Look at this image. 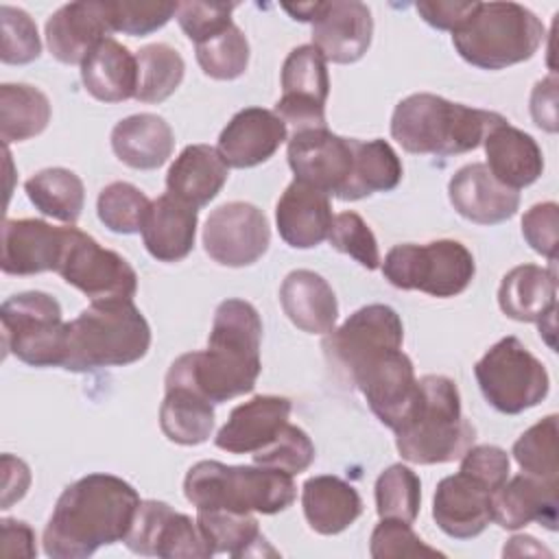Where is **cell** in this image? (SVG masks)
I'll list each match as a JSON object with an SVG mask.
<instances>
[{"label":"cell","mask_w":559,"mask_h":559,"mask_svg":"<svg viewBox=\"0 0 559 559\" xmlns=\"http://www.w3.org/2000/svg\"><path fill=\"white\" fill-rule=\"evenodd\" d=\"M373 35V17L367 4L356 0L319 2L312 20V46L332 63L358 61Z\"/></svg>","instance_id":"d6986e66"},{"label":"cell","mask_w":559,"mask_h":559,"mask_svg":"<svg viewBox=\"0 0 559 559\" xmlns=\"http://www.w3.org/2000/svg\"><path fill=\"white\" fill-rule=\"evenodd\" d=\"M0 535H2V555L4 557H35V533L33 528L22 520H9L4 518L0 522Z\"/></svg>","instance_id":"9f6ffc18"},{"label":"cell","mask_w":559,"mask_h":559,"mask_svg":"<svg viewBox=\"0 0 559 559\" xmlns=\"http://www.w3.org/2000/svg\"><path fill=\"white\" fill-rule=\"evenodd\" d=\"M328 94L330 76L323 55L312 44L293 48L282 66V96L273 111L295 131L325 129Z\"/></svg>","instance_id":"4fadbf2b"},{"label":"cell","mask_w":559,"mask_h":559,"mask_svg":"<svg viewBox=\"0 0 559 559\" xmlns=\"http://www.w3.org/2000/svg\"><path fill=\"white\" fill-rule=\"evenodd\" d=\"M288 415V397L255 395L229 413V419L216 435V445L229 454H255L284 430Z\"/></svg>","instance_id":"cb8c5ba5"},{"label":"cell","mask_w":559,"mask_h":559,"mask_svg":"<svg viewBox=\"0 0 559 559\" xmlns=\"http://www.w3.org/2000/svg\"><path fill=\"white\" fill-rule=\"evenodd\" d=\"M234 9V2H179L177 22L194 44H201L231 24Z\"/></svg>","instance_id":"f907efd6"},{"label":"cell","mask_w":559,"mask_h":559,"mask_svg":"<svg viewBox=\"0 0 559 559\" xmlns=\"http://www.w3.org/2000/svg\"><path fill=\"white\" fill-rule=\"evenodd\" d=\"M138 491L114 474H87L68 485L44 528V552L52 559L92 557L100 546L124 542L138 507Z\"/></svg>","instance_id":"7a4b0ae2"},{"label":"cell","mask_w":559,"mask_h":559,"mask_svg":"<svg viewBox=\"0 0 559 559\" xmlns=\"http://www.w3.org/2000/svg\"><path fill=\"white\" fill-rule=\"evenodd\" d=\"M404 341V325L400 314L384 304H369L358 308L345 323L323 341L328 358L345 376L369 356L384 349H400Z\"/></svg>","instance_id":"e0dca14e"},{"label":"cell","mask_w":559,"mask_h":559,"mask_svg":"<svg viewBox=\"0 0 559 559\" xmlns=\"http://www.w3.org/2000/svg\"><path fill=\"white\" fill-rule=\"evenodd\" d=\"M31 485L28 465L22 459L2 454V509H9L15 500L24 498Z\"/></svg>","instance_id":"6f0895ef"},{"label":"cell","mask_w":559,"mask_h":559,"mask_svg":"<svg viewBox=\"0 0 559 559\" xmlns=\"http://www.w3.org/2000/svg\"><path fill=\"white\" fill-rule=\"evenodd\" d=\"M183 493L197 511L223 509L273 515L295 502L297 487L293 476L282 469L199 461L183 478Z\"/></svg>","instance_id":"5b68a950"},{"label":"cell","mask_w":559,"mask_h":559,"mask_svg":"<svg viewBox=\"0 0 559 559\" xmlns=\"http://www.w3.org/2000/svg\"><path fill=\"white\" fill-rule=\"evenodd\" d=\"M197 524L216 552H227L236 559L277 555L264 535L260 533L258 520L251 513H236L223 509L197 511Z\"/></svg>","instance_id":"e575fe53"},{"label":"cell","mask_w":559,"mask_h":559,"mask_svg":"<svg viewBox=\"0 0 559 559\" xmlns=\"http://www.w3.org/2000/svg\"><path fill=\"white\" fill-rule=\"evenodd\" d=\"M85 90L100 103H122L135 96L138 61L114 37L98 41L81 63Z\"/></svg>","instance_id":"d6a6232c"},{"label":"cell","mask_w":559,"mask_h":559,"mask_svg":"<svg viewBox=\"0 0 559 559\" xmlns=\"http://www.w3.org/2000/svg\"><path fill=\"white\" fill-rule=\"evenodd\" d=\"M330 197L299 179H293L275 205V223L282 240L293 249L321 245L332 227Z\"/></svg>","instance_id":"484cf974"},{"label":"cell","mask_w":559,"mask_h":559,"mask_svg":"<svg viewBox=\"0 0 559 559\" xmlns=\"http://www.w3.org/2000/svg\"><path fill=\"white\" fill-rule=\"evenodd\" d=\"M546 31L539 17L518 2H478L452 33L461 59L483 70H502L531 59Z\"/></svg>","instance_id":"52a82bcc"},{"label":"cell","mask_w":559,"mask_h":559,"mask_svg":"<svg viewBox=\"0 0 559 559\" xmlns=\"http://www.w3.org/2000/svg\"><path fill=\"white\" fill-rule=\"evenodd\" d=\"M127 548L144 557H199L214 555L201 528L186 513H177L162 500H142L133 526L124 539Z\"/></svg>","instance_id":"9a60e30c"},{"label":"cell","mask_w":559,"mask_h":559,"mask_svg":"<svg viewBox=\"0 0 559 559\" xmlns=\"http://www.w3.org/2000/svg\"><path fill=\"white\" fill-rule=\"evenodd\" d=\"M306 522L321 535H336L352 526L362 513V500L354 485L338 476H312L301 487Z\"/></svg>","instance_id":"836d02e7"},{"label":"cell","mask_w":559,"mask_h":559,"mask_svg":"<svg viewBox=\"0 0 559 559\" xmlns=\"http://www.w3.org/2000/svg\"><path fill=\"white\" fill-rule=\"evenodd\" d=\"M347 378L365 395L371 413L393 432L406 424L421 395L413 360L402 347L369 356Z\"/></svg>","instance_id":"8fae6325"},{"label":"cell","mask_w":559,"mask_h":559,"mask_svg":"<svg viewBox=\"0 0 559 559\" xmlns=\"http://www.w3.org/2000/svg\"><path fill=\"white\" fill-rule=\"evenodd\" d=\"M288 166L295 179L345 201L354 175V138L328 127L295 131L288 140Z\"/></svg>","instance_id":"5bb4252c"},{"label":"cell","mask_w":559,"mask_h":559,"mask_svg":"<svg viewBox=\"0 0 559 559\" xmlns=\"http://www.w3.org/2000/svg\"><path fill=\"white\" fill-rule=\"evenodd\" d=\"M557 223L559 207L555 201L533 205L522 218V236L533 251L548 258L555 264L557 260Z\"/></svg>","instance_id":"816d5d0a"},{"label":"cell","mask_w":559,"mask_h":559,"mask_svg":"<svg viewBox=\"0 0 559 559\" xmlns=\"http://www.w3.org/2000/svg\"><path fill=\"white\" fill-rule=\"evenodd\" d=\"M288 127L271 109H240L218 135L216 151L229 168H253L275 155L286 142Z\"/></svg>","instance_id":"44dd1931"},{"label":"cell","mask_w":559,"mask_h":559,"mask_svg":"<svg viewBox=\"0 0 559 559\" xmlns=\"http://www.w3.org/2000/svg\"><path fill=\"white\" fill-rule=\"evenodd\" d=\"M179 2H140L120 0L105 2L107 22L114 33H124L131 37H144L162 28L173 15H177Z\"/></svg>","instance_id":"f6af8a7d"},{"label":"cell","mask_w":559,"mask_h":559,"mask_svg":"<svg viewBox=\"0 0 559 559\" xmlns=\"http://www.w3.org/2000/svg\"><path fill=\"white\" fill-rule=\"evenodd\" d=\"M557 415L533 424L513 443V456L524 474L557 480Z\"/></svg>","instance_id":"ee69618b"},{"label":"cell","mask_w":559,"mask_h":559,"mask_svg":"<svg viewBox=\"0 0 559 559\" xmlns=\"http://www.w3.org/2000/svg\"><path fill=\"white\" fill-rule=\"evenodd\" d=\"M197 210L175 199L173 194H162L151 201L148 214L142 225V240L146 251L159 262L183 260L197 238Z\"/></svg>","instance_id":"f1b7e54d"},{"label":"cell","mask_w":559,"mask_h":559,"mask_svg":"<svg viewBox=\"0 0 559 559\" xmlns=\"http://www.w3.org/2000/svg\"><path fill=\"white\" fill-rule=\"evenodd\" d=\"M0 321L7 354L31 367H61L66 321L55 297L41 290L13 295L0 308Z\"/></svg>","instance_id":"30bf717a"},{"label":"cell","mask_w":559,"mask_h":559,"mask_svg":"<svg viewBox=\"0 0 559 559\" xmlns=\"http://www.w3.org/2000/svg\"><path fill=\"white\" fill-rule=\"evenodd\" d=\"M369 555L373 559H404V557H443L441 550L428 546L408 522L380 518L369 539Z\"/></svg>","instance_id":"c3c4849f"},{"label":"cell","mask_w":559,"mask_h":559,"mask_svg":"<svg viewBox=\"0 0 559 559\" xmlns=\"http://www.w3.org/2000/svg\"><path fill=\"white\" fill-rule=\"evenodd\" d=\"M262 319L245 299L218 304L207 349L181 354L166 373V389L181 386L212 404L251 393L262 371Z\"/></svg>","instance_id":"6da1fadb"},{"label":"cell","mask_w":559,"mask_h":559,"mask_svg":"<svg viewBox=\"0 0 559 559\" xmlns=\"http://www.w3.org/2000/svg\"><path fill=\"white\" fill-rule=\"evenodd\" d=\"M500 310L515 321L542 323L557 310V275L537 264L513 266L498 288Z\"/></svg>","instance_id":"4dcf8cb0"},{"label":"cell","mask_w":559,"mask_h":559,"mask_svg":"<svg viewBox=\"0 0 559 559\" xmlns=\"http://www.w3.org/2000/svg\"><path fill=\"white\" fill-rule=\"evenodd\" d=\"M448 197L463 218L478 225L502 223L520 207L518 190L500 183L485 164L459 168L448 183Z\"/></svg>","instance_id":"7402d4cb"},{"label":"cell","mask_w":559,"mask_h":559,"mask_svg":"<svg viewBox=\"0 0 559 559\" xmlns=\"http://www.w3.org/2000/svg\"><path fill=\"white\" fill-rule=\"evenodd\" d=\"M328 240L336 251L347 253L360 266L369 271H376L380 266L378 240L360 214L356 212L336 214L332 221Z\"/></svg>","instance_id":"7dc6e473"},{"label":"cell","mask_w":559,"mask_h":559,"mask_svg":"<svg viewBox=\"0 0 559 559\" xmlns=\"http://www.w3.org/2000/svg\"><path fill=\"white\" fill-rule=\"evenodd\" d=\"M478 2L467 0V2H456V0H421L415 4L419 17L439 28V31H456L467 22V17L476 11Z\"/></svg>","instance_id":"db71d44e"},{"label":"cell","mask_w":559,"mask_h":559,"mask_svg":"<svg viewBox=\"0 0 559 559\" xmlns=\"http://www.w3.org/2000/svg\"><path fill=\"white\" fill-rule=\"evenodd\" d=\"M472 251L459 240H432L426 245L404 242L389 249L382 275L402 290H421L430 297H454L474 280Z\"/></svg>","instance_id":"ba28073f"},{"label":"cell","mask_w":559,"mask_h":559,"mask_svg":"<svg viewBox=\"0 0 559 559\" xmlns=\"http://www.w3.org/2000/svg\"><path fill=\"white\" fill-rule=\"evenodd\" d=\"M229 166L210 144H190L173 162L166 175L168 194L199 210L207 205L225 186Z\"/></svg>","instance_id":"f546056e"},{"label":"cell","mask_w":559,"mask_h":559,"mask_svg":"<svg viewBox=\"0 0 559 559\" xmlns=\"http://www.w3.org/2000/svg\"><path fill=\"white\" fill-rule=\"evenodd\" d=\"M138 87L135 100L162 103L183 81L186 63L181 55L168 44H148L138 50Z\"/></svg>","instance_id":"ab89813d"},{"label":"cell","mask_w":559,"mask_h":559,"mask_svg":"<svg viewBox=\"0 0 559 559\" xmlns=\"http://www.w3.org/2000/svg\"><path fill=\"white\" fill-rule=\"evenodd\" d=\"M271 242V227L264 212L245 201L218 205L205 221V253L223 266H249L258 262Z\"/></svg>","instance_id":"2e32d148"},{"label":"cell","mask_w":559,"mask_h":559,"mask_svg":"<svg viewBox=\"0 0 559 559\" xmlns=\"http://www.w3.org/2000/svg\"><path fill=\"white\" fill-rule=\"evenodd\" d=\"M28 201L55 221L74 225L83 212L85 188L76 173L55 166L44 168L24 181Z\"/></svg>","instance_id":"74e56055"},{"label":"cell","mask_w":559,"mask_h":559,"mask_svg":"<svg viewBox=\"0 0 559 559\" xmlns=\"http://www.w3.org/2000/svg\"><path fill=\"white\" fill-rule=\"evenodd\" d=\"M105 2H70L59 7L46 22L50 55L68 66H81L92 48L111 37Z\"/></svg>","instance_id":"d4e9b609"},{"label":"cell","mask_w":559,"mask_h":559,"mask_svg":"<svg viewBox=\"0 0 559 559\" xmlns=\"http://www.w3.org/2000/svg\"><path fill=\"white\" fill-rule=\"evenodd\" d=\"M461 472H467L496 491L509 478L511 461L498 445H469L461 456Z\"/></svg>","instance_id":"f5cc1de1"},{"label":"cell","mask_w":559,"mask_h":559,"mask_svg":"<svg viewBox=\"0 0 559 559\" xmlns=\"http://www.w3.org/2000/svg\"><path fill=\"white\" fill-rule=\"evenodd\" d=\"M148 207L151 199L140 188L127 181H114L105 186L96 201L100 223L114 234L142 231Z\"/></svg>","instance_id":"7bdbcfd3"},{"label":"cell","mask_w":559,"mask_h":559,"mask_svg":"<svg viewBox=\"0 0 559 559\" xmlns=\"http://www.w3.org/2000/svg\"><path fill=\"white\" fill-rule=\"evenodd\" d=\"M68 236L70 225L55 227L39 218H7L2 223L0 266L7 275L57 273Z\"/></svg>","instance_id":"ac0fdd59"},{"label":"cell","mask_w":559,"mask_h":559,"mask_svg":"<svg viewBox=\"0 0 559 559\" xmlns=\"http://www.w3.org/2000/svg\"><path fill=\"white\" fill-rule=\"evenodd\" d=\"M489 173L511 190L535 183L544 170V155L537 142L509 120L496 124L483 140Z\"/></svg>","instance_id":"4316f807"},{"label":"cell","mask_w":559,"mask_h":559,"mask_svg":"<svg viewBox=\"0 0 559 559\" xmlns=\"http://www.w3.org/2000/svg\"><path fill=\"white\" fill-rule=\"evenodd\" d=\"M197 61L201 70L216 81L238 79L249 66V41L231 22L214 37L197 44Z\"/></svg>","instance_id":"b9f144b4"},{"label":"cell","mask_w":559,"mask_h":559,"mask_svg":"<svg viewBox=\"0 0 559 559\" xmlns=\"http://www.w3.org/2000/svg\"><path fill=\"white\" fill-rule=\"evenodd\" d=\"M557 480H544L531 474L507 478L491 493V522L507 531L522 528L531 522L557 528Z\"/></svg>","instance_id":"603a6c76"},{"label":"cell","mask_w":559,"mask_h":559,"mask_svg":"<svg viewBox=\"0 0 559 559\" xmlns=\"http://www.w3.org/2000/svg\"><path fill=\"white\" fill-rule=\"evenodd\" d=\"M483 397L504 415H518L537 406L550 389V378L520 338L504 336L474 365Z\"/></svg>","instance_id":"9c48e42d"},{"label":"cell","mask_w":559,"mask_h":559,"mask_svg":"<svg viewBox=\"0 0 559 559\" xmlns=\"http://www.w3.org/2000/svg\"><path fill=\"white\" fill-rule=\"evenodd\" d=\"M57 273L92 301L133 299L138 290L133 266L120 253L100 247L90 234L72 225Z\"/></svg>","instance_id":"7c38bea8"},{"label":"cell","mask_w":559,"mask_h":559,"mask_svg":"<svg viewBox=\"0 0 559 559\" xmlns=\"http://www.w3.org/2000/svg\"><path fill=\"white\" fill-rule=\"evenodd\" d=\"M531 116L548 133L557 131V76L550 74L535 83L531 94Z\"/></svg>","instance_id":"11a10c76"},{"label":"cell","mask_w":559,"mask_h":559,"mask_svg":"<svg viewBox=\"0 0 559 559\" xmlns=\"http://www.w3.org/2000/svg\"><path fill=\"white\" fill-rule=\"evenodd\" d=\"M314 461V443L310 437L293 424H286L284 430L260 452L253 454V463L262 467L282 469L290 476L306 472Z\"/></svg>","instance_id":"bcb514c9"},{"label":"cell","mask_w":559,"mask_h":559,"mask_svg":"<svg viewBox=\"0 0 559 559\" xmlns=\"http://www.w3.org/2000/svg\"><path fill=\"white\" fill-rule=\"evenodd\" d=\"M151 328L131 299L92 301L66 323V371L85 373L105 367H124L146 356Z\"/></svg>","instance_id":"277c9868"},{"label":"cell","mask_w":559,"mask_h":559,"mask_svg":"<svg viewBox=\"0 0 559 559\" xmlns=\"http://www.w3.org/2000/svg\"><path fill=\"white\" fill-rule=\"evenodd\" d=\"M419 402L406 424L395 430L400 456L417 465L450 463L474 443V426L463 417L461 393L448 376L419 378Z\"/></svg>","instance_id":"8992f818"},{"label":"cell","mask_w":559,"mask_h":559,"mask_svg":"<svg viewBox=\"0 0 559 559\" xmlns=\"http://www.w3.org/2000/svg\"><path fill=\"white\" fill-rule=\"evenodd\" d=\"M504 120L496 111L421 92L395 105L391 135L408 153L450 157L478 148L485 135Z\"/></svg>","instance_id":"3957f363"},{"label":"cell","mask_w":559,"mask_h":559,"mask_svg":"<svg viewBox=\"0 0 559 559\" xmlns=\"http://www.w3.org/2000/svg\"><path fill=\"white\" fill-rule=\"evenodd\" d=\"M491 489L467 472L439 480L432 500L437 526L454 539H472L491 522Z\"/></svg>","instance_id":"ffe728a7"},{"label":"cell","mask_w":559,"mask_h":559,"mask_svg":"<svg viewBox=\"0 0 559 559\" xmlns=\"http://www.w3.org/2000/svg\"><path fill=\"white\" fill-rule=\"evenodd\" d=\"M50 122L48 96L26 83L0 85V138L4 146L39 135Z\"/></svg>","instance_id":"8d00e7d4"},{"label":"cell","mask_w":559,"mask_h":559,"mask_svg":"<svg viewBox=\"0 0 559 559\" xmlns=\"http://www.w3.org/2000/svg\"><path fill=\"white\" fill-rule=\"evenodd\" d=\"M280 304L284 314L308 334H328L338 319V301L328 284L314 271H290L280 286Z\"/></svg>","instance_id":"83f0119b"},{"label":"cell","mask_w":559,"mask_h":559,"mask_svg":"<svg viewBox=\"0 0 559 559\" xmlns=\"http://www.w3.org/2000/svg\"><path fill=\"white\" fill-rule=\"evenodd\" d=\"M421 502L419 476L402 463L389 465L376 480V511L380 518L415 522Z\"/></svg>","instance_id":"60d3db41"},{"label":"cell","mask_w":559,"mask_h":559,"mask_svg":"<svg viewBox=\"0 0 559 559\" xmlns=\"http://www.w3.org/2000/svg\"><path fill=\"white\" fill-rule=\"evenodd\" d=\"M214 404L199 393L181 386L166 389L159 406V426L168 441L179 445H199L214 430Z\"/></svg>","instance_id":"d590c367"},{"label":"cell","mask_w":559,"mask_h":559,"mask_svg":"<svg viewBox=\"0 0 559 559\" xmlns=\"http://www.w3.org/2000/svg\"><path fill=\"white\" fill-rule=\"evenodd\" d=\"M402 181V162L393 146L380 138H354V175L345 201H358L373 192H389Z\"/></svg>","instance_id":"f35d334b"},{"label":"cell","mask_w":559,"mask_h":559,"mask_svg":"<svg viewBox=\"0 0 559 559\" xmlns=\"http://www.w3.org/2000/svg\"><path fill=\"white\" fill-rule=\"evenodd\" d=\"M111 148L122 164L135 170H155L173 155L175 133L157 114H133L114 127Z\"/></svg>","instance_id":"1f68e13d"},{"label":"cell","mask_w":559,"mask_h":559,"mask_svg":"<svg viewBox=\"0 0 559 559\" xmlns=\"http://www.w3.org/2000/svg\"><path fill=\"white\" fill-rule=\"evenodd\" d=\"M504 557H520V555H546L552 557V552L548 548H544L535 537L531 535H515L509 539V544L502 550Z\"/></svg>","instance_id":"680465c9"},{"label":"cell","mask_w":559,"mask_h":559,"mask_svg":"<svg viewBox=\"0 0 559 559\" xmlns=\"http://www.w3.org/2000/svg\"><path fill=\"white\" fill-rule=\"evenodd\" d=\"M0 24H2V48L0 59L11 66L31 63L41 52V41L37 35V26L31 15L17 7L2 4L0 7Z\"/></svg>","instance_id":"681fc988"}]
</instances>
